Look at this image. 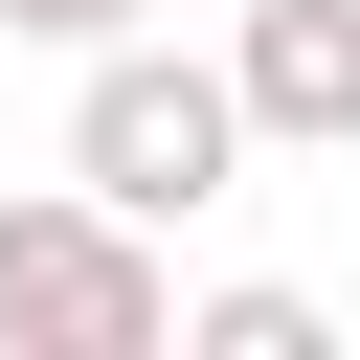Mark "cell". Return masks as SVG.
Listing matches in <instances>:
<instances>
[{"label":"cell","mask_w":360,"mask_h":360,"mask_svg":"<svg viewBox=\"0 0 360 360\" xmlns=\"http://www.w3.org/2000/svg\"><path fill=\"white\" fill-rule=\"evenodd\" d=\"M0 22H22V45H68V68H90V45H135V22H158V0H0Z\"/></svg>","instance_id":"cell-5"},{"label":"cell","mask_w":360,"mask_h":360,"mask_svg":"<svg viewBox=\"0 0 360 360\" xmlns=\"http://www.w3.org/2000/svg\"><path fill=\"white\" fill-rule=\"evenodd\" d=\"M248 158H270V135H248V68H225V45H158V22H135V45L68 68V180H112L135 225H202Z\"/></svg>","instance_id":"cell-1"},{"label":"cell","mask_w":360,"mask_h":360,"mask_svg":"<svg viewBox=\"0 0 360 360\" xmlns=\"http://www.w3.org/2000/svg\"><path fill=\"white\" fill-rule=\"evenodd\" d=\"M0 338L22 360H158L180 338V270L112 180H0Z\"/></svg>","instance_id":"cell-2"},{"label":"cell","mask_w":360,"mask_h":360,"mask_svg":"<svg viewBox=\"0 0 360 360\" xmlns=\"http://www.w3.org/2000/svg\"><path fill=\"white\" fill-rule=\"evenodd\" d=\"M225 68H248V135L270 158H360V0H248Z\"/></svg>","instance_id":"cell-3"},{"label":"cell","mask_w":360,"mask_h":360,"mask_svg":"<svg viewBox=\"0 0 360 360\" xmlns=\"http://www.w3.org/2000/svg\"><path fill=\"white\" fill-rule=\"evenodd\" d=\"M180 360H338V315L270 292V270H225V292H180Z\"/></svg>","instance_id":"cell-4"}]
</instances>
